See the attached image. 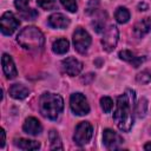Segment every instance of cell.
Instances as JSON below:
<instances>
[{
	"label": "cell",
	"mask_w": 151,
	"mask_h": 151,
	"mask_svg": "<svg viewBox=\"0 0 151 151\" xmlns=\"http://www.w3.org/2000/svg\"><path fill=\"white\" fill-rule=\"evenodd\" d=\"M133 101H134V91L126 90V92L117 98L116 111L113 113V119L120 131L129 132L133 125Z\"/></svg>",
	"instance_id": "1"
},
{
	"label": "cell",
	"mask_w": 151,
	"mask_h": 151,
	"mask_svg": "<svg viewBox=\"0 0 151 151\" xmlns=\"http://www.w3.org/2000/svg\"><path fill=\"white\" fill-rule=\"evenodd\" d=\"M39 109H40V113L44 117L55 120L64 109V100L59 94L46 92L40 97Z\"/></svg>",
	"instance_id": "2"
},
{
	"label": "cell",
	"mask_w": 151,
	"mask_h": 151,
	"mask_svg": "<svg viewBox=\"0 0 151 151\" xmlns=\"http://www.w3.org/2000/svg\"><path fill=\"white\" fill-rule=\"evenodd\" d=\"M17 41L25 50H40L44 46L45 38L41 31L34 26H27L21 29L17 37Z\"/></svg>",
	"instance_id": "3"
},
{
	"label": "cell",
	"mask_w": 151,
	"mask_h": 151,
	"mask_svg": "<svg viewBox=\"0 0 151 151\" xmlns=\"http://www.w3.org/2000/svg\"><path fill=\"white\" fill-rule=\"evenodd\" d=\"M92 134H93L92 125L88 122H80L76 127L73 140L77 145L83 146L90 142V139L92 138Z\"/></svg>",
	"instance_id": "4"
},
{
	"label": "cell",
	"mask_w": 151,
	"mask_h": 151,
	"mask_svg": "<svg viewBox=\"0 0 151 151\" xmlns=\"http://www.w3.org/2000/svg\"><path fill=\"white\" fill-rule=\"evenodd\" d=\"M70 106L74 114L77 116H85L90 112V105L87 99L83 93H73L70 98Z\"/></svg>",
	"instance_id": "5"
},
{
	"label": "cell",
	"mask_w": 151,
	"mask_h": 151,
	"mask_svg": "<svg viewBox=\"0 0 151 151\" xmlns=\"http://www.w3.org/2000/svg\"><path fill=\"white\" fill-rule=\"evenodd\" d=\"M73 44L79 53H85L91 45V37L84 28L78 27L73 33Z\"/></svg>",
	"instance_id": "6"
},
{
	"label": "cell",
	"mask_w": 151,
	"mask_h": 151,
	"mask_svg": "<svg viewBox=\"0 0 151 151\" xmlns=\"http://www.w3.org/2000/svg\"><path fill=\"white\" fill-rule=\"evenodd\" d=\"M20 21L12 12H5L0 19V28L5 35H11L19 27Z\"/></svg>",
	"instance_id": "7"
},
{
	"label": "cell",
	"mask_w": 151,
	"mask_h": 151,
	"mask_svg": "<svg viewBox=\"0 0 151 151\" xmlns=\"http://www.w3.org/2000/svg\"><path fill=\"white\" fill-rule=\"evenodd\" d=\"M118 38H119L118 28L114 25H111L104 32V35L101 38V45H103L104 50L107 51V52L113 51L116 45H117V42H118Z\"/></svg>",
	"instance_id": "8"
},
{
	"label": "cell",
	"mask_w": 151,
	"mask_h": 151,
	"mask_svg": "<svg viewBox=\"0 0 151 151\" xmlns=\"http://www.w3.org/2000/svg\"><path fill=\"white\" fill-rule=\"evenodd\" d=\"M103 139H104V145L109 150H117V149H119L120 144H123V142H124L123 138L117 132H114L111 129L104 130Z\"/></svg>",
	"instance_id": "9"
},
{
	"label": "cell",
	"mask_w": 151,
	"mask_h": 151,
	"mask_svg": "<svg viewBox=\"0 0 151 151\" xmlns=\"http://www.w3.org/2000/svg\"><path fill=\"white\" fill-rule=\"evenodd\" d=\"M61 66H63L64 72L71 77L78 76L83 70V64L73 57H68V58L64 59L61 63Z\"/></svg>",
	"instance_id": "10"
},
{
	"label": "cell",
	"mask_w": 151,
	"mask_h": 151,
	"mask_svg": "<svg viewBox=\"0 0 151 151\" xmlns=\"http://www.w3.org/2000/svg\"><path fill=\"white\" fill-rule=\"evenodd\" d=\"M1 63H2V70H4V73L6 74V77L8 79H14L17 77L18 72H17V68H15L12 57L8 55L7 53H4L2 58H1Z\"/></svg>",
	"instance_id": "11"
},
{
	"label": "cell",
	"mask_w": 151,
	"mask_h": 151,
	"mask_svg": "<svg viewBox=\"0 0 151 151\" xmlns=\"http://www.w3.org/2000/svg\"><path fill=\"white\" fill-rule=\"evenodd\" d=\"M22 129H24V131L26 133L32 134V136H38L42 131V126H41L40 122L37 118H34V117L27 118L25 120L24 125H22Z\"/></svg>",
	"instance_id": "12"
},
{
	"label": "cell",
	"mask_w": 151,
	"mask_h": 151,
	"mask_svg": "<svg viewBox=\"0 0 151 151\" xmlns=\"http://www.w3.org/2000/svg\"><path fill=\"white\" fill-rule=\"evenodd\" d=\"M48 25L53 28H66L70 25V19L61 13H53L48 17Z\"/></svg>",
	"instance_id": "13"
},
{
	"label": "cell",
	"mask_w": 151,
	"mask_h": 151,
	"mask_svg": "<svg viewBox=\"0 0 151 151\" xmlns=\"http://www.w3.org/2000/svg\"><path fill=\"white\" fill-rule=\"evenodd\" d=\"M119 58L129 64H131L133 67H139L144 61H145V57H138L134 53H132L129 50H123L119 52Z\"/></svg>",
	"instance_id": "14"
},
{
	"label": "cell",
	"mask_w": 151,
	"mask_h": 151,
	"mask_svg": "<svg viewBox=\"0 0 151 151\" xmlns=\"http://www.w3.org/2000/svg\"><path fill=\"white\" fill-rule=\"evenodd\" d=\"M133 32L138 38H142L145 34H147L149 32H151V18H144V19L139 20L134 25Z\"/></svg>",
	"instance_id": "15"
},
{
	"label": "cell",
	"mask_w": 151,
	"mask_h": 151,
	"mask_svg": "<svg viewBox=\"0 0 151 151\" xmlns=\"http://www.w3.org/2000/svg\"><path fill=\"white\" fill-rule=\"evenodd\" d=\"M9 94L12 98L21 100V99H25L29 94V90L21 84H14L9 88Z\"/></svg>",
	"instance_id": "16"
},
{
	"label": "cell",
	"mask_w": 151,
	"mask_h": 151,
	"mask_svg": "<svg viewBox=\"0 0 151 151\" xmlns=\"http://www.w3.org/2000/svg\"><path fill=\"white\" fill-rule=\"evenodd\" d=\"M15 146H18L21 150H38L40 147V143L35 140H29L25 138H19L14 140Z\"/></svg>",
	"instance_id": "17"
},
{
	"label": "cell",
	"mask_w": 151,
	"mask_h": 151,
	"mask_svg": "<svg viewBox=\"0 0 151 151\" xmlns=\"http://www.w3.org/2000/svg\"><path fill=\"white\" fill-rule=\"evenodd\" d=\"M70 48V42L67 41V39H58L53 42L52 45V51L55 53V54H64L68 51Z\"/></svg>",
	"instance_id": "18"
},
{
	"label": "cell",
	"mask_w": 151,
	"mask_h": 151,
	"mask_svg": "<svg viewBox=\"0 0 151 151\" xmlns=\"http://www.w3.org/2000/svg\"><path fill=\"white\" fill-rule=\"evenodd\" d=\"M50 143H51V149L52 150H63V144L59 133L55 130H51L48 133Z\"/></svg>",
	"instance_id": "19"
},
{
	"label": "cell",
	"mask_w": 151,
	"mask_h": 151,
	"mask_svg": "<svg viewBox=\"0 0 151 151\" xmlns=\"http://www.w3.org/2000/svg\"><path fill=\"white\" fill-rule=\"evenodd\" d=\"M114 18L119 24H126L130 19V12L125 7H118L114 12Z\"/></svg>",
	"instance_id": "20"
},
{
	"label": "cell",
	"mask_w": 151,
	"mask_h": 151,
	"mask_svg": "<svg viewBox=\"0 0 151 151\" xmlns=\"http://www.w3.org/2000/svg\"><path fill=\"white\" fill-rule=\"evenodd\" d=\"M100 106H101V110L105 113H110L112 107H113V101L110 97H103L100 99Z\"/></svg>",
	"instance_id": "21"
},
{
	"label": "cell",
	"mask_w": 151,
	"mask_h": 151,
	"mask_svg": "<svg viewBox=\"0 0 151 151\" xmlns=\"http://www.w3.org/2000/svg\"><path fill=\"white\" fill-rule=\"evenodd\" d=\"M37 4L39 7H41L42 9H46V11H51L57 7L55 0H37Z\"/></svg>",
	"instance_id": "22"
},
{
	"label": "cell",
	"mask_w": 151,
	"mask_h": 151,
	"mask_svg": "<svg viewBox=\"0 0 151 151\" xmlns=\"http://www.w3.org/2000/svg\"><path fill=\"white\" fill-rule=\"evenodd\" d=\"M146 109H147V101H146V99L143 98V99H140L139 103L137 104V109H136L137 116H138L139 118L144 117L145 113H146Z\"/></svg>",
	"instance_id": "23"
},
{
	"label": "cell",
	"mask_w": 151,
	"mask_h": 151,
	"mask_svg": "<svg viewBox=\"0 0 151 151\" xmlns=\"http://www.w3.org/2000/svg\"><path fill=\"white\" fill-rule=\"evenodd\" d=\"M60 2L71 13H74L78 9V5H77V1L76 0H60Z\"/></svg>",
	"instance_id": "24"
},
{
	"label": "cell",
	"mask_w": 151,
	"mask_h": 151,
	"mask_svg": "<svg viewBox=\"0 0 151 151\" xmlns=\"http://www.w3.org/2000/svg\"><path fill=\"white\" fill-rule=\"evenodd\" d=\"M14 6L17 7V9L21 13L28 11V0H14Z\"/></svg>",
	"instance_id": "25"
},
{
	"label": "cell",
	"mask_w": 151,
	"mask_h": 151,
	"mask_svg": "<svg viewBox=\"0 0 151 151\" xmlns=\"http://www.w3.org/2000/svg\"><path fill=\"white\" fill-rule=\"evenodd\" d=\"M137 81L140 83V84H147V83L151 81V74L149 72L144 71V72H142L137 76Z\"/></svg>",
	"instance_id": "26"
},
{
	"label": "cell",
	"mask_w": 151,
	"mask_h": 151,
	"mask_svg": "<svg viewBox=\"0 0 151 151\" xmlns=\"http://www.w3.org/2000/svg\"><path fill=\"white\" fill-rule=\"evenodd\" d=\"M37 15H38L37 11H35V9H32V8H29L28 11H26V12H24V13H21V17H22L25 20H33V19L37 18Z\"/></svg>",
	"instance_id": "27"
},
{
	"label": "cell",
	"mask_w": 151,
	"mask_h": 151,
	"mask_svg": "<svg viewBox=\"0 0 151 151\" xmlns=\"http://www.w3.org/2000/svg\"><path fill=\"white\" fill-rule=\"evenodd\" d=\"M1 142H0V147H4V145H5V131H4V129L1 130Z\"/></svg>",
	"instance_id": "28"
},
{
	"label": "cell",
	"mask_w": 151,
	"mask_h": 151,
	"mask_svg": "<svg viewBox=\"0 0 151 151\" xmlns=\"http://www.w3.org/2000/svg\"><path fill=\"white\" fill-rule=\"evenodd\" d=\"M144 149L150 151V150H151V142H150V143H147V144H145V145H144Z\"/></svg>",
	"instance_id": "29"
}]
</instances>
